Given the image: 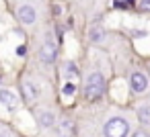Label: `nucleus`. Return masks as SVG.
I'll list each match as a JSON object with an SVG mask.
<instances>
[{
  "mask_svg": "<svg viewBox=\"0 0 150 137\" xmlns=\"http://www.w3.org/2000/svg\"><path fill=\"white\" fill-rule=\"evenodd\" d=\"M103 135L105 137H127L129 135V123L123 117H111L103 125Z\"/></svg>",
  "mask_w": 150,
  "mask_h": 137,
  "instance_id": "nucleus-2",
  "label": "nucleus"
},
{
  "mask_svg": "<svg viewBox=\"0 0 150 137\" xmlns=\"http://www.w3.org/2000/svg\"><path fill=\"white\" fill-rule=\"evenodd\" d=\"M62 76H64V80H68V82H78L80 72H78V68H76L74 62H66V64L62 66Z\"/></svg>",
  "mask_w": 150,
  "mask_h": 137,
  "instance_id": "nucleus-9",
  "label": "nucleus"
},
{
  "mask_svg": "<svg viewBox=\"0 0 150 137\" xmlns=\"http://www.w3.org/2000/svg\"><path fill=\"white\" fill-rule=\"evenodd\" d=\"M0 137H6V135H2V133H0Z\"/></svg>",
  "mask_w": 150,
  "mask_h": 137,
  "instance_id": "nucleus-17",
  "label": "nucleus"
},
{
  "mask_svg": "<svg viewBox=\"0 0 150 137\" xmlns=\"http://www.w3.org/2000/svg\"><path fill=\"white\" fill-rule=\"evenodd\" d=\"M58 57V47L54 43V39H45L39 47V59L45 64V66H52Z\"/></svg>",
  "mask_w": 150,
  "mask_h": 137,
  "instance_id": "nucleus-5",
  "label": "nucleus"
},
{
  "mask_svg": "<svg viewBox=\"0 0 150 137\" xmlns=\"http://www.w3.org/2000/svg\"><path fill=\"white\" fill-rule=\"evenodd\" d=\"M148 86H150V80H148V76H146L142 70H134V72L129 74V88H132L134 94L146 92Z\"/></svg>",
  "mask_w": 150,
  "mask_h": 137,
  "instance_id": "nucleus-4",
  "label": "nucleus"
},
{
  "mask_svg": "<svg viewBox=\"0 0 150 137\" xmlns=\"http://www.w3.org/2000/svg\"><path fill=\"white\" fill-rule=\"evenodd\" d=\"M132 137H150V135H148L146 131H134V135H132Z\"/></svg>",
  "mask_w": 150,
  "mask_h": 137,
  "instance_id": "nucleus-16",
  "label": "nucleus"
},
{
  "mask_svg": "<svg viewBox=\"0 0 150 137\" xmlns=\"http://www.w3.org/2000/svg\"><path fill=\"white\" fill-rule=\"evenodd\" d=\"M138 8L142 13H150V0H138Z\"/></svg>",
  "mask_w": 150,
  "mask_h": 137,
  "instance_id": "nucleus-14",
  "label": "nucleus"
},
{
  "mask_svg": "<svg viewBox=\"0 0 150 137\" xmlns=\"http://www.w3.org/2000/svg\"><path fill=\"white\" fill-rule=\"evenodd\" d=\"M17 19L19 23H23L25 27H33L39 21V10L31 4V2H23L17 6Z\"/></svg>",
  "mask_w": 150,
  "mask_h": 137,
  "instance_id": "nucleus-3",
  "label": "nucleus"
},
{
  "mask_svg": "<svg viewBox=\"0 0 150 137\" xmlns=\"http://www.w3.org/2000/svg\"><path fill=\"white\" fill-rule=\"evenodd\" d=\"M58 133H60V137H72L74 135V123L70 119H62L58 123Z\"/></svg>",
  "mask_w": 150,
  "mask_h": 137,
  "instance_id": "nucleus-11",
  "label": "nucleus"
},
{
  "mask_svg": "<svg viewBox=\"0 0 150 137\" xmlns=\"http://www.w3.org/2000/svg\"><path fill=\"white\" fill-rule=\"evenodd\" d=\"M21 96H23V100H25L27 104L35 102L37 96H39V90H37L35 82H31V80H23V82H21Z\"/></svg>",
  "mask_w": 150,
  "mask_h": 137,
  "instance_id": "nucleus-6",
  "label": "nucleus"
},
{
  "mask_svg": "<svg viewBox=\"0 0 150 137\" xmlns=\"http://www.w3.org/2000/svg\"><path fill=\"white\" fill-rule=\"evenodd\" d=\"M0 104L8 110H15L19 106V98L13 90H6V88H0Z\"/></svg>",
  "mask_w": 150,
  "mask_h": 137,
  "instance_id": "nucleus-8",
  "label": "nucleus"
},
{
  "mask_svg": "<svg viewBox=\"0 0 150 137\" xmlns=\"http://www.w3.org/2000/svg\"><path fill=\"white\" fill-rule=\"evenodd\" d=\"M62 94H64L66 98L74 96V94H76V82H68V80H64V86H62Z\"/></svg>",
  "mask_w": 150,
  "mask_h": 137,
  "instance_id": "nucleus-13",
  "label": "nucleus"
},
{
  "mask_svg": "<svg viewBox=\"0 0 150 137\" xmlns=\"http://www.w3.org/2000/svg\"><path fill=\"white\" fill-rule=\"evenodd\" d=\"M105 29L101 27V25H95V27H91V31H88V39L93 41V43H97V45H101L103 41H105Z\"/></svg>",
  "mask_w": 150,
  "mask_h": 137,
  "instance_id": "nucleus-10",
  "label": "nucleus"
},
{
  "mask_svg": "<svg viewBox=\"0 0 150 137\" xmlns=\"http://www.w3.org/2000/svg\"><path fill=\"white\" fill-rule=\"evenodd\" d=\"M82 94L86 100H99L105 94V76L101 72H91L84 86H82Z\"/></svg>",
  "mask_w": 150,
  "mask_h": 137,
  "instance_id": "nucleus-1",
  "label": "nucleus"
},
{
  "mask_svg": "<svg viewBox=\"0 0 150 137\" xmlns=\"http://www.w3.org/2000/svg\"><path fill=\"white\" fill-rule=\"evenodd\" d=\"M35 117H37V121H39V125H41L43 129H52V127H56V123H58L56 113L50 110V108H39V110L35 113Z\"/></svg>",
  "mask_w": 150,
  "mask_h": 137,
  "instance_id": "nucleus-7",
  "label": "nucleus"
},
{
  "mask_svg": "<svg viewBox=\"0 0 150 137\" xmlns=\"http://www.w3.org/2000/svg\"><path fill=\"white\" fill-rule=\"evenodd\" d=\"M136 115H138V121H140V125H144V127H150V104H142V106H138Z\"/></svg>",
  "mask_w": 150,
  "mask_h": 137,
  "instance_id": "nucleus-12",
  "label": "nucleus"
},
{
  "mask_svg": "<svg viewBox=\"0 0 150 137\" xmlns=\"http://www.w3.org/2000/svg\"><path fill=\"white\" fill-rule=\"evenodd\" d=\"M25 53H27V47H25V45H19V47H17V55H21V57H23Z\"/></svg>",
  "mask_w": 150,
  "mask_h": 137,
  "instance_id": "nucleus-15",
  "label": "nucleus"
}]
</instances>
